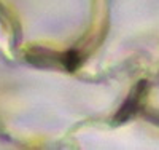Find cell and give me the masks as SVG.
Here are the masks:
<instances>
[{
  "mask_svg": "<svg viewBox=\"0 0 159 150\" xmlns=\"http://www.w3.org/2000/svg\"><path fill=\"white\" fill-rule=\"evenodd\" d=\"M147 94H148L147 81H140V83H137L134 86V90L130 91V94L126 98V101L123 102V105L119 107V110L116 112L113 121H116V123H124V121L130 120L139 112V109L142 107V104L145 102Z\"/></svg>",
  "mask_w": 159,
  "mask_h": 150,
  "instance_id": "obj_1",
  "label": "cell"
}]
</instances>
